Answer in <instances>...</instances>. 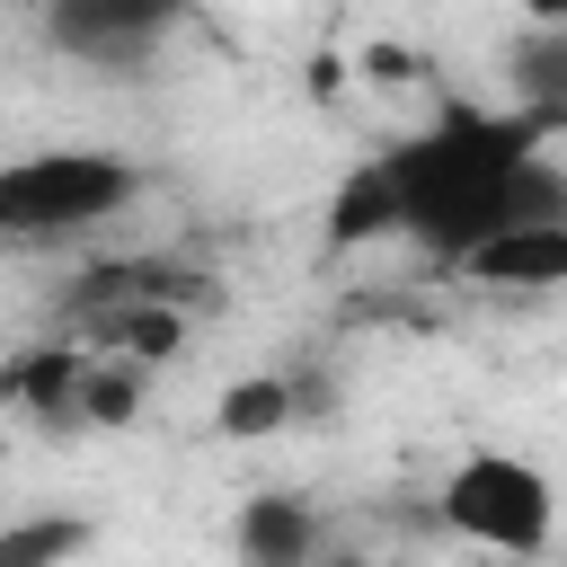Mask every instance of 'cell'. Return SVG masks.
Wrapping results in <instances>:
<instances>
[{"label": "cell", "instance_id": "277c9868", "mask_svg": "<svg viewBox=\"0 0 567 567\" xmlns=\"http://www.w3.org/2000/svg\"><path fill=\"white\" fill-rule=\"evenodd\" d=\"M452 266H461L470 284H487V292H549V284H567V213L496 221V230L470 239Z\"/></svg>", "mask_w": 567, "mask_h": 567}, {"label": "cell", "instance_id": "7a4b0ae2", "mask_svg": "<svg viewBox=\"0 0 567 567\" xmlns=\"http://www.w3.org/2000/svg\"><path fill=\"white\" fill-rule=\"evenodd\" d=\"M133 195H142V168L97 151V142L18 151V159H0V239H18V248L80 239V230L115 221Z\"/></svg>", "mask_w": 567, "mask_h": 567}, {"label": "cell", "instance_id": "9c48e42d", "mask_svg": "<svg viewBox=\"0 0 567 567\" xmlns=\"http://www.w3.org/2000/svg\"><path fill=\"white\" fill-rule=\"evenodd\" d=\"M89 532L71 523V514H44V523H9L0 532V567H35V558H71Z\"/></svg>", "mask_w": 567, "mask_h": 567}, {"label": "cell", "instance_id": "30bf717a", "mask_svg": "<svg viewBox=\"0 0 567 567\" xmlns=\"http://www.w3.org/2000/svg\"><path fill=\"white\" fill-rule=\"evenodd\" d=\"M292 416V390L284 381H239L230 399H221V434H266V425H284Z\"/></svg>", "mask_w": 567, "mask_h": 567}, {"label": "cell", "instance_id": "7c38bea8", "mask_svg": "<svg viewBox=\"0 0 567 567\" xmlns=\"http://www.w3.org/2000/svg\"><path fill=\"white\" fill-rule=\"evenodd\" d=\"M177 9H186V0H177Z\"/></svg>", "mask_w": 567, "mask_h": 567}, {"label": "cell", "instance_id": "6da1fadb", "mask_svg": "<svg viewBox=\"0 0 567 567\" xmlns=\"http://www.w3.org/2000/svg\"><path fill=\"white\" fill-rule=\"evenodd\" d=\"M549 124L540 115H487V106H443L425 133L381 151L399 230L425 239V257H461L470 239H487L496 221L523 213H567V177L549 168Z\"/></svg>", "mask_w": 567, "mask_h": 567}, {"label": "cell", "instance_id": "ba28073f", "mask_svg": "<svg viewBox=\"0 0 567 567\" xmlns=\"http://www.w3.org/2000/svg\"><path fill=\"white\" fill-rule=\"evenodd\" d=\"M328 230H337V239H381V230H399V204H390V177H381V159H372L363 177H346V186H337V213H328Z\"/></svg>", "mask_w": 567, "mask_h": 567}, {"label": "cell", "instance_id": "5b68a950", "mask_svg": "<svg viewBox=\"0 0 567 567\" xmlns=\"http://www.w3.org/2000/svg\"><path fill=\"white\" fill-rule=\"evenodd\" d=\"M44 18H53V44L80 62H133L177 18V0H53Z\"/></svg>", "mask_w": 567, "mask_h": 567}, {"label": "cell", "instance_id": "8fae6325", "mask_svg": "<svg viewBox=\"0 0 567 567\" xmlns=\"http://www.w3.org/2000/svg\"><path fill=\"white\" fill-rule=\"evenodd\" d=\"M523 18H532V27H549V18H567V0H523Z\"/></svg>", "mask_w": 567, "mask_h": 567}, {"label": "cell", "instance_id": "8992f818", "mask_svg": "<svg viewBox=\"0 0 567 567\" xmlns=\"http://www.w3.org/2000/svg\"><path fill=\"white\" fill-rule=\"evenodd\" d=\"M514 106L540 115L549 133L567 124V18H549V27H532L514 44Z\"/></svg>", "mask_w": 567, "mask_h": 567}, {"label": "cell", "instance_id": "3957f363", "mask_svg": "<svg viewBox=\"0 0 567 567\" xmlns=\"http://www.w3.org/2000/svg\"><path fill=\"white\" fill-rule=\"evenodd\" d=\"M434 514L470 549H496V558H540L558 540V487L523 452H470V461H452Z\"/></svg>", "mask_w": 567, "mask_h": 567}, {"label": "cell", "instance_id": "52a82bcc", "mask_svg": "<svg viewBox=\"0 0 567 567\" xmlns=\"http://www.w3.org/2000/svg\"><path fill=\"white\" fill-rule=\"evenodd\" d=\"M239 549L266 558V567H301V558L319 549V514H310L301 496H248V514H239Z\"/></svg>", "mask_w": 567, "mask_h": 567}]
</instances>
